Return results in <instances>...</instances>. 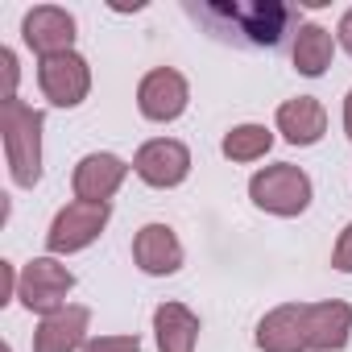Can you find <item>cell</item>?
<instances>
[{"instance_id": "6da1fadb", "label": "cell", "mask_w": 352, "mask_h": 352, "mask_svg": "<svg viewBox=\"0 0 352 352\" xmlns=\"http://www.w3.org/2000/svg\"><path fill=\"white\" fill-rule=\"evenodd\" d=\"M216 38L236 46H278L298 13L282 0H220V5H187Z\"/></svg>"}, {"instance_id": "7a4b0ae2", "label": "cell", "mask_w": 352, "mask_h": 352, "mask_svg": "<svg viewBox=\"0 0 352 352\" xmlns=\"http://www.w3.org/2000/svg\"><path fill=\"white\" fill-rule=\"evenodd\" d=\"M42 124H46V116L34 104H25L21 96L5 100V108H0L9 174L17 187H38V179H42Z\"/></svg>"}, {"instance_id": "3957f363", "label": "cell", "mask_w": 352, "mask_h": 352, "mask_svg": "<svg viewBox=\"0 0 352 352\" xmlns=\"http://www.w3.org/2000/svg\"><path fill=\"white\" fill-rule=\"evenodd\" d=\"M249 199L261 212L290 220V216H302L311 208V179H307V170L278 162V166H265L249 179Z\"/></svg>"}, {"instance_id": "277c9868", "label": "cell", "mask_w": 352, "mask_h": 352, "mask_svg": "<svg viewBox=\"0 0 352 352\" xmlns=\"http://www.w3.org/2000/svg\"><path fill=\"white\" fill-rule=\"evenodd\" d=\"M75 290V274L67 265H58L54 257H34L25 270H21V286H17V298L38 311L42 319L63 311L67 307V294Z\"/></svg>"}, {"instance_id": "5b68a950", "label": "cell", "mask_w": 352, "mask_h": 352, "mask_svg": "<svg viewBox=\"0 0 352 352\" xmlns=\"http://www.w3.org/2000/svg\"><path fill=\"white\" fill-rule=\"evenodd\" d=\"M38 83H42V96L54 108H79L91 91V67H87L83 54L67 50V54H54V58L38 63Z\"/></svg>"}, {"instance_id": "8992f818", "label": "cell", "mask_w": 352, "mask_h": 352, "mask_svg": "<svg viewBox=\"0 0 352 352\" xmlns=\"http://www.w3.org/2000/svg\"><path fill=\"white\" fill-rule=\"evenodd\" d=\"M108 216H112L108 204H83V199L67 204V208L54 216L50 232H46V249H50L54 257H58V253H79V249H87V245L104 232Z\"/></svg>"}, {"instance_id": "52a82bcc", "label": "cell", "mask_w": 352, "mask_h": 352, "mask_svg": "<svg viewBox=\"0 0 352 352\" xmlns=\"http://www.w3.org/2000/svg\"><path fill=\"white\" fill-rule=\"evenodd\" d=\"M133 170H137V179L166 191V187H179L187 174H191V149L183 141H174V137H153L137 149L133 157Z\"/></svg>"}, {"instance_id": "ba28073f", "label": "cell", "mask_w": 352, "mask_h": 352, "mask_svg": "<svg viewBox=\"0 0 352 352\" xmlns=\"http://www.w3.org/2000/svg\"><path fill=\"white\" fill-rule=\"evenodd\" d=\"M187 104H191V87H187V79L174 71V67H153V71L141 79V87H137V108H141V116H145V120H157V124L179 120V116L187 112Z\"/></svg>"}, {"instance_id": "9c48e42d", "label": "cell", "mask_w": 352, "mask_h": 352, "mask_svg": "<svg viewBox=\"0 0 352 352\" xmlns=\"http://www.w3.org/2000/svg\"><path fill=\"white\" fill-rule=\"evenodd\" d=\"M21 38L25 46L38 54V58H54V54H67L75 46V17L58 5H38L25 13L21 21Z\"/></svg>"}, {"instance_id": "30bf717a", "label": "cell", "mask_w": 352, "mask_h": 352, "mask_svg": "<svg viewBox=\"0 0 352 352\" xmlns=\"http://www.w3.org/2000/svg\"><path fill=\"white\" fill-rule=\"evenodd\" d=\"M133 261L149 278H170V274L183 270V245H179L170 224H145L133 236Z\"/></svg>"}, {"instance_id": "8fae6325", "label": "cell", "mask_w": 352, "mask_h": 352, "mask_svg": "<svg viewBox=\"0 0 352 352\" xmlns=\"http://www.w3.org/2000/svg\"><path fill=\"white\" fill-rule=\"evenodd\" d=\"M261 352H311L307 348V302H282L257 323Z\"/></svg>"}, {"instance_id": "7c38bea8", "label": "cell", "mask_w": 352, "mask_h": 352, "mask_svg": "<svg viewBox=\"0 0 352 352\" xmlns=\"http://www.w3.org/2000/svg\"><path fill=\"white\" fill-rule=\"evenodd\" d=\"M124 174H129V162H120L116 153H87L75 166V199H83V204H108L120 191Z\"/></svg>"}, {"instance_id": "4fadbf2b", "label": "cell", "mask_w": 352, "mask_h": 352, "mask_svg": "<svg viewBox=\"0 0 352 352\" xmlns=\"http://www.w3.org/2000/svg\"><path fill=\"white\" fill-rule=\"evenodd\" d=\"M352 331V307L340 298L307 302V348L311 352H340Z\"/></svg>"}, {"instance_id": "5bb4252c", "label": "cell", "mask_w": 352, "mask_h": 352, "mask_svg": "<svg viewBox=\"0 0 352 352\" xmlns=\"http://www.w3.org/2000/svg\"><path fill=\"white\" fill-rule=\"evenodd\" d=\"M87 323H91L87 307H63L46 315L34 331V352H79L87 344Z\"/></svg>"}, {"instance_id": "9a60e30c", "label": "cell", "mask_w": 352, "mask_h": 352, "mask_svg": "<svg viewBox=\"0 0 352 352\" xmlns=\"http://www.w3.org/2000/svg\"><path fill=\"white\" fill-rule=\"evenodd\" d=\"M274 124L290 145H315L327 133V112H323V104L315 96H294V100L278 104Z\"/></svg>"}, {"instance_id": "2e32d148", "label": "cell", "mask_w": 352, "mask_h": 352, "mask_svg": "<svg viewBox=\"0 0 352 352\" xmlns=\"http://www.w3.org/2000/svg\"><path fill=\"white\" fill-rule=\"evenodd\" d=\"M153 340H157V352H195L199 315L183 302H162L153 311Z\"/></svg>"}, {"instance_id": "e0dca14e", "label": "cell", "mask_w": 352, "mask_h": 352, "mask_svg": "<svg viewBox=\"0 0 352 352\" xmlns=\"http://www.w3.org/2000/svg\"><path fill=\"white\" fill-rule=\"evenodd\" d=\"M331 58H336L331 30H323V25H298V34H294V71L307 75V79H319V75H327Z\"/></svg>"}, {"instance_id": "ac0fdd59", "label": "cell", "mask_w": 352, "mask_h": 352, "mask_svg": "<svg viewBox=\"0 0 352 352\" xmlns=\"http://www.w3.org/2000/svg\"><path fill=\"white\" fill-rule=\"evenodd\" d=\"M274 145V133L265 124H236L232 133H224V157L228 162H257L265 157Z\"/></svg>"}, {"instance_id": "d6986e66", "label": "cell", "mask_w": 352, "mask_h": 352, "mask_svg": "<svg viewBox=\"0 0 352 352\" xmlns=\"http://www.w3.org/2000/svg\"><path fill=\"white\" fill-rule=\"evenodd\" d=\"M83 352H141L137 336H96L83 344Z\"/></svg>"}, {"instance_id": "ffe728a7", "label": "cell", "mask_w": 352, "mask_h": 352, "mask_svg": "<svg viewBox=\"0 0 352 352\" xmlns=\"http://www.w3.org/2000/svg\"><path fill=\"white\" fill-rule=\"evenodd\" d=\"M331 265H336L340 274H352V224L340 232V241H336V249H331Z\"/></svg>"}, {"instance_id": "44dd1931", "label": "cell", "mask_w": 352, "mask_h": 352, "mask_svg": "<svg viewBox=\"0 0 352 352\" xmlns=\"http://www.w3.org/2000/svg\"><path fill=\"white\" fill-rule=\"evenodd\" d=\"M0 67H5V100H13L17 96V54L0 50Z\"/></svg>"}, {"instance_id": "7402d4cb", "label": "cell", "mask_w": 352, "mask_h": 352, "mask_svg": "<svg viewBox=\"0 0 352 352\" xmlns=\"http://www.w3.org/2000/svg\"><path fill=\"white\" fill-rule=\"evenodd\" d=\"M17 286H21V278L13 274V261H0V302H9Z\"/></svg>"}, {"instance_id": "603a6c76", "label": "cell", "mask_w": 352, "mask_h": 352, "mask_svg": "<svg viewBox=\"0 0 352 352\" xmlns=\"http://www.w3.org/2000/svg\"><path fill=\"white\" fill-rule=\"evenodd\" d=\"M336 38H340V46H344V50L352 54V9H348V13L340 17V30H336Z\"/></svg>"}, {"instance_id": "cb8c5ba5", "label": "cell", "mask_w": 352, "mask_h": 352, "mask_svg": "<svg viewBox=\"0 0 352 352\" xmlns=\"http://www.w3.org/2000/svg\"><path fill=\"white\" fill-rule=\"evenodd\" d=\"M344 133H348V141H352V91L344 96Z\"/></svg>"}]
</instances>
